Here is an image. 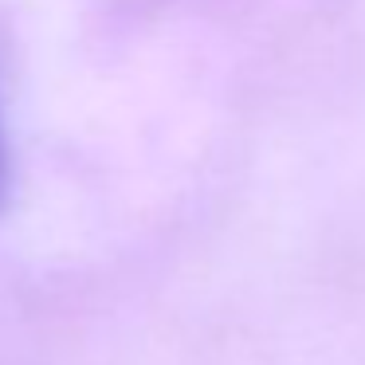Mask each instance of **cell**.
<instances>
[{
	"mask_svg": "<svg viewBox=\"0 0 365 365\" xmlns=\"http://www.w3.org/2000/svg\"><path fill=\"white\" fill-rule=\"evenodd\" d=\"M9 197V145H4V122H0V205Z\"/></svg>",
	"mask_w": 365,
	"mask_h": 365,
	"instance_id": "obj_1",
	"label": "cell"
}]
</instances>
